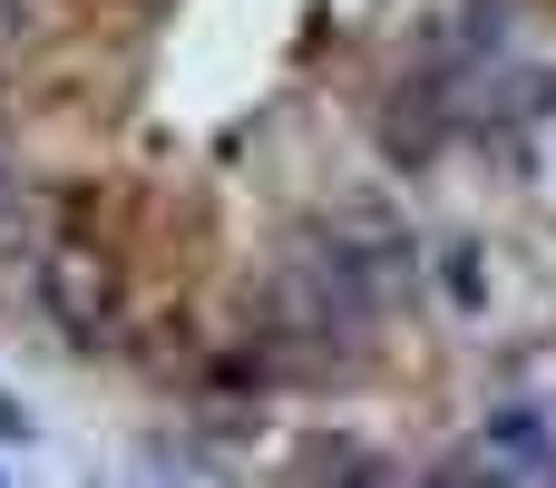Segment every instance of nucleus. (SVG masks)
Returning <instances> with one entry per match:
<instances>
[{
  "label": "nucleus",
  "instance_id": "f257e3e1",
  "mask_svg": "<svg viewBox=\"0 0 556 488\" xmlns=\"http://www.w3.org/2000/svg\"><path fill=\"white\" fill-rule=\"evenodd\" d=\"M29 264H39V313L59 323V342H68V352H108V342L127 333V284H117V264H108L98 245L49 235Z\"/></svg>",
  "mask_w": 556,
  "mask_h": 488
},
{
  "label": "nucleus",
  "instance_id": "f03ea898",
  "mask_svg": "<svg viewBox=\"0 0 556 488\" xmlns=\"http://www.w3.org/2000/svg\"><path fill=\"white\" fill-rule=\"evenodd\" d=\"M450 479H556V411H498L479 460H450Z\"/></svg>",
  "mask_w": 556,
  "mask_h": 488
},
{
  "label": "nucleus",
  "instance_id": "7ed1b4c3",
  "mask_svg": "<svg viewBox=\"0 0 556 488\" xmlns=\"http://www.w3.org/2000/svg\"><path fill=\"white\" fill-rule=\"evenodd\" d=\"M59 225H49V196L39 186H20L10 166H0V264H20V254H39Z\"/></svg>",
  "mask_w": 556,
  "mask_h": 488
},
{
  "label": "nucleus",
  "instance_id": "20e7f679",
  "mask_svg": "<svg viewBox=\"0 0 556 488\" xmlns=\"http://www.w3.org/2000/svg\"><path fill=\"white\" fill-rule=\"evenodd\" d=\"M450 293H459V303H469V313H479V254H469V245H459V254H450Z\"/></svg>",
  "mask_w": 556,
  "mask_h": 488
},
{
  "label": "nucleus",
  "instance_id": "39448f33",
  "mask_svg": "<svg viewBox=\"0 0 556 488\" xmlns=\"http://www.w3.org/2000/svg\"><path fill=\"white\" fill-rule=\"evenodd\" d=\"M0 440H29V411H20L10 391H0Z\"/></svg>",
  "mask_w": 556,
  "mask_h": 488
}]
</instances>
